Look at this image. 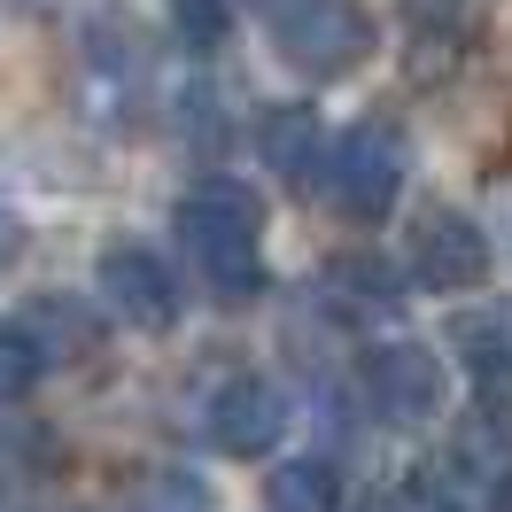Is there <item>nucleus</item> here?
<instances>
[{"instance_id": "obj_1", "label": "nucleus", "mask_w": 512, "mask_h": 512, "mask_svg": "<svg viewBox=\"0 0 512 512\" xmlns=\"http://www.w3.org/2000/svg\"><path fill=\"white\" fill-rule=\"evenodd\" d=\"M171 225H179V249L218 303H249L264 288V202L241 179H218V171L194 179L179 194Z\"/></svg>"}, {"instance_id": "obj_2", "label": "nucleus", "mask_w": 512, "mask_h": 512, "mask_svg": "<svg viewBox=\"0 0 512 512\" xmlns=\"http://www.w3.org/2000/svg\"><path fill=\"white\" fill-rule=\"evenodd\" d=\"M326 202L357 225H381L404 202V171H412V132L396 117H357L334 148H326Z\"/></svg>"}, {"instance_id": "obj_3", "label": "nucleus", "mask_w": 512, "mask_h": 512, "mask_svg": "<svg viewBox=\"0 0 512 512\" xmlns=\"http://www.w3.org/2000/svg\"><path fill=\"white\" fill-rule=\"evenodd\" d=\"M256 24L303 78H350L373 55V16L357 0H256Z\"/></svg>"}, {"instance_id": "obj_4", "label": "nucleus", "mask_w": 512, "mask_h": 512, "mask_svg": "<svg viewBox=\"0 0 512 512\" xmlns=\"http://www.w3.org/2000/svg\"><path fill=\"white\" fill-rule=\"evenodd\" d=\"M357 388L381 427H427L443 412V357L427 342H373L357 365Z\"/></svg>"}, {"instance_id": "obj_5", "label": "nucleus", "mask_w": 512, "mask_h": 512, "mask_svg": "<svg viewBox=\"0 0 512 512\" xmlns=\"http://www.w3.org/2000/svg\"><path fill=\"white\" fill-rule=\"evenodd\" d=\"M404 256H412V280L435 295H466L489 280V233H481L466 210H450V202H427L404 233Z\"/></svg>"}, {"instance_id": "obj_6", "label": "nucleus", "mask_w": 512, "mask_h": 512, "mask_svg": "<svg viewBox=\"0 0 512 512\" xmlns=\"http://www.w3.org/2000/svg\"><path fill=\"white\" fill-rule=\"evenodd\" d=\"M94 280H101V303H109L125 326H140V334H171L179 311H187L171 264H163L156 249H140V241H109L101 264H94Z\"/></svg>"}, {"instance_id": "obj_7", "label": "nucleus", "mask_w": 512, "mask_h": 512, "mask_svg": "<svg viewBox=\"0 0 512 512\" xmlns=\"http://www.w3.org/2000/svg\"><path fill=\"white\" fill-rule=\"evenodd\" d=\"M202 435H210L218 458H264V450H280V435H288V388L264 381V373L225 381L210 396V412H202Z\"/></svg>"}, {"instance_id": "obj_8", "label": "nucleus", "mask_w": 512, "mask_h": 512, "mask_svg": "<svg viewBox=\"0 0 512 512\" xmlns=\"http://www.w3.org/2000/svg\"><path fill=\"white\" fill-rule=\"evenodd\" d=\"M319 303L334 311V319H396L404 311V280H396V264L373 249H350V256H326L319 264Z\"/></svg>"}, {"instance_id": "obj_9", "label": "nucleus", "mask_w": 512, "mask_h": 512, "mask_svg": "<svg viewBox=\"0 0 512 512\" xmlns=\"http://www.w3.org/2000/svg\"><path fill=\"white\" fill-rule=\"evenodd\" d=\"M256 156H264V171H280L288 187H311V171L326 163L319 109H303V101H272V109L256 117Z\"/></svg>"}, {"instance_id": "obj_10", "label": "nucleus", "mask_w": 512, "mask_h": 512, "mask_svg": "<svg viewBox=\"0 0 512 512\" xmlns=\"http://www.w3.org/2000/svg\"><path fill=\"white\" fill-rule=\"evenodd\" d=\"M450 357L474 373V388H512V295L450 319Z\"/></svg>"}, {"instance_id": "obj_11", "label": "nucleus", "mask_w": 512, "mask_h": 512, "mask_svg": "<svg viewBox=\"0 0 512 512\" xmlns=\"http://www.w3.org/2000/svg\"><path fill=\"white\" fill-rule=\"evenodd\" d=\"M474 458L466 450H443V458H419L412 474L396 481L388 512H474Z\"/></svg>"}, {"instance_id": "obj_12", "label": "nucleus", "mask_w": 512, "mask_h": 512, "mask_svg": "<svg viewBox=\"0 0 512 512\" xmlns=\"http://www.w3.org/2000/svg\"><path fill=\"white\" fill-rule=\"evenodd\" d=\"M63 474V435L47 419H0V497Z\"/></svg>"}, {"instance_id": "obj_13", "label": "nucleus", "mask_w": 512, "mask_h": 512, "mask_svg": "<svg viewBox=\"0 0 512 512\" xmlns=\"http://www.w3.org/2000/svg\"><path fill=\"white\" fill-rule=\"evenodd\" d=\"M24 326L39 334V350L55 357V365H86L101 350V319L86 303H70V295H39L32 311H24Z\"/></svg>"}, {"instance_id": "obj_14", "label": "nucleus", "mask_w": 512, "mask_h": 512, "mask_svg": "<svg viewBox=\"0 0 512 512\" xmlns=\"http://www.w3.org/2000/svg\"><path fill=\"white\" fill-rule=\"evenodd\" d=\"M458 450H466L474 466H489V474L512 466V388H481V404L466 412V427H458Z\"/></svg>"}, {"instance_id": "obj_15", "label": "nucleus", "mask_w": 512, "mask_h": 512, "mask_svg": "<svg viewBox=\"0 0 512 512\" xmlns=\"http://www.w3.org/2000/svg\"><path fill=\"white\" fill-rule=\"evenodd\" d=\"M396 8H404V32H412L419 47L450 55V63H458V47H466L474 24H481V0H396Z\"/></svg>"}, {"instance_id": "obj_16", "label": "nucleus", "mask_w": 512, "mask_h": 512, "mask_svg": "<svg viewBox=\"0 0 512 512\" xmlns=\"http://www.w3.org/2000/svg\"><path fill=\"white\" fill-rule=\"evenodd\" d=\"M334 505H342V489H334V466H319V458H295L264 481V512H334Z\"/></svg>"}, {"instance_id": "obj_17", "label": "nucleus", "mask_w": 512, "mask_h": 512, "mask_svg": "<svg viewBox=\"0 0 512 512\" xmlns=\"http://www.w3.org/2000/svg\"><path fill=\"white\" fill-rule=\"evenodd\" d=\"M47 365H55V357L39 350V334H32L24 319L0 326V404H24V396L39 388V373H47Z\"/></svg>"}, {"instance_id": "obj_18", "label": "nucleus", "mask_w": 512, "mask_h": 512, "mask_svg": "<svg viewBox=\"0 0 512 512\" xmlns=\"http://www.w3.org/2000/svg\"><path fill=\"white\" fill-rule=\"evenodd\" d=\"M125 512H210V489L194 474H148L140 489H132Z\"/></svg>"}, {"instance_id": "obj_19", "label": "nucleus", "mask_w": 512, "mask_h": 512, "mask_svg": "<svg viewBox=\"0 0 512 512\" xmlns=\"http://www.w3.org/2000/svg\"><path fill=\"white\" fill-rule=\"evenodd\" d=\"M171 24H179V39H187V47H225L233 8H225V0H171Z\"/></svg>"}, {"instance_id": "obj_20", "label": "nucleus", "mask_w": 512, "mask_h": 512, "mask_svg": "<svg viewBox=\"0 0 512 512\" xmlns=\"http://www.w3.org/2000/svg\"><path fill=\"white\" fill-rule=\"evenodd\" d=\"M16 241H24V225H16V210H0V264L16 256Z\"/></svg>"}, {"instance_id": "obj_21", "label": "nucleus", "mask_w": 512, "mask_h": 512, "mask_svg": "<svg viewBox=\"0 0 512 512\" xmlns=\"http://www.w3.org/2000/svg\"><path fill=\"white\" fill-rule=\"evenodd\" d=\"M481 512H512V466L497 474V489H489V505H481Z\"/></svg>"}]
</instances>
